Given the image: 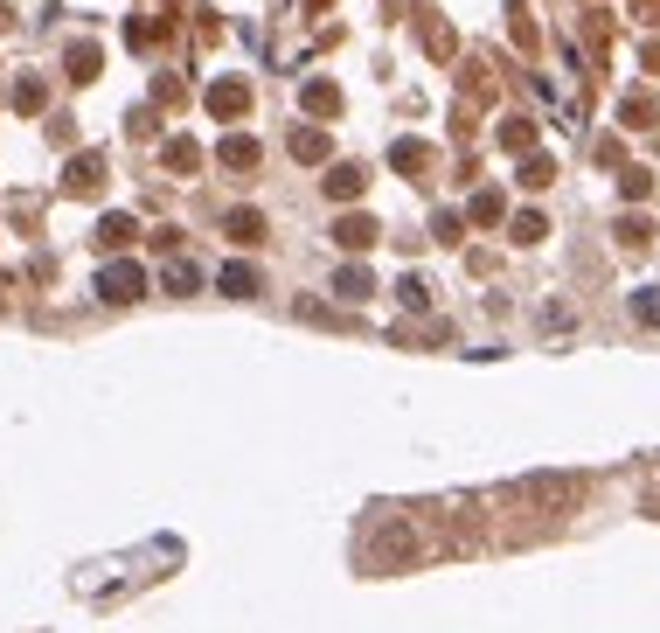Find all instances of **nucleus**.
Returning a JSON list of instances; mask_svg holds the SVG:
<instances>
[{
	"label": "nucleus",
	"instance_id": "0eeeda50",
	"mask_svg": "<svg viewBox=\"0 0 660 633\" xmlns=\"http://www.w3.org/2000/svg\"><path fill=\"white\" fill-rule=\"evenodd\" d=\"M195 286H202L195 265H167V293H195Z\"/></svg>",
	"mask_w": 660,
	"mask_h": 633
},
{
	"label": "nucleus",
	"instance_id": "1a4fd4ad",
	"mask_svg": "<svg viewBox=\"0 0 660 633\" xmlns=\"http://www.w3.org/2000/svg\"><path fill=\"white\" fill-rule=\"evenodd\" d=\"M167 160H174V174H188V167H195V147H188V140H174V147H167Z\"/></svg>",
	"mask_w": 660,
	"mask_h": 633
},
{
	"label": "nucleus",
	"instance_id": "39448f33",
	"mask_svg": "<svg viewBox=\"0 0 660 633\" xmlns=\"http://www.w3.org/2000/svg\"><path fill=\"white\" fill-rule=\"evenodd\" d=\"M251 160H258L251 140H230V147H223V167H237V174H251Z\"/></svg>",
	"mask_w": 660,
	"mask_h": 633
},
{
	"label": "nucleus",
	"instance_id": "7ed1b4c3",
	"mask_svg": "<svg viewBox=\"0 0 660 633\" xmlns=\"http://www.w3.org/2000/svg\"><path fill=\"white\" fill-rule=\"evenodd\" d=\"M223 293L251 300V293H258V272H251V265H223Z\"/></svg>",
	"mask_w": 660,
	"mask_h": 633
},
{
	"label": "nucleus",
	"instance_id": "423d86ee",
	"mask_svg": "<svg viewBox=\"0 0 660 633\" xmlns=\"http://www.w3.org/2000/svg\"><path fill=\"white\" fill-rule=\"evenodd\" d=\"M209 105H223V119H237V105H244V84H216V91H209Z\"/></svg>",
	"mask_w": 660,
	"mask_h": 633
},
{
	"label": "nucleus",
	"instance_id": "6e6552de",
	"mask_svg": "<svg viewBox=\"0 0 660 633\" xmlns=\"http://www.w3.org/2000/svg\"><path fill=\"white\" fill-rule=\"evenodd\" d=\"M126 237H132V216H105V230H98V244H112V251H119Z\"/></svg>",
	"mask_w": 660,
	"mask_h": 633
},
{
	"label": "nucleus",
	"instance_id": "f03ea898",
	"mask_svg": "<svg viewBox=\"0 0 660 633\" xmlns=\"http://www.w3.org/2000/svg\"><path fill=\"white\" fill-rule=\"evenodd\" d=\"M223 230H230L237 244H258V237H264V216H258V209H230V216H223Z\"/></svg>",
	"mask_w": 660,
	"mask_h": 633
},
{
	"label": "nucleus",
	"instance_id": "f257e3e1",
	"mask_svg": "<svg viewBox=\"0 0 660 633\" xmlns=\"http://www.w3.org/2000/svg\"><path fill=\"white\" fill-rule=\"evenodd\" d=\"M98 293H105V300H139V293H146V272H139L132 258H112V265L98 272Z\"/></svg>",
	"mask_w": 660,
	"mask_h": 633
},
{
	"label": "nucleus",
	"instance_id": "9d476101",
	"mask_svg": "<svg viewBox=\"0 0 660 633\" xmlns=\"http://www.w3.org/2000/svg\"><path fill=\"white\" fill-rule=\"evenodd\" d=\"M633 314H640L647 327H654V320H660V293H640V300H633Z\"/></svg>",
	"mask_w": 660,
	"mask_h": 633
},
{
	"label": "nucleus",
	"instance_id": "20e7f679",
	"mask_svg": "<svg viewBox=\"0 0 660 633\" xmlns=\"http://www.w3.org/2000/svg\"><path fill=\"white\" fill-rule=\"evenodd\" d=\"M334 286H341V300H369V272H362V265H348Z\"/></svg>",
	"mask_w": 660,
	"mask_h": 633
}]
</instances>
